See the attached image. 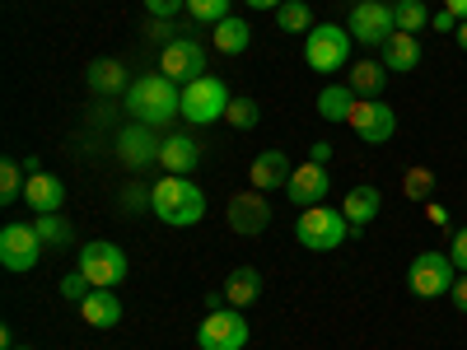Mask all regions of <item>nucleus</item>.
Returning <instances> with one entry per match:
<instances>
[{
    "instance_id": "obj_28",
    "label": "nucleus",
    "mask_w": 467,
    "mask_h": 350,
    "mask_svg": "<svg viewBox=\"0 0 467 350\" xmlns=\"http://www.w3.org/2000/svg\"><path fill=\"white\" fill-rule=\"evenodd\" d=\"M435 182H440V178H435V169H425V164H411V169L402 173V197H407V201H420V206H425V201H431V191H435Z\"/></svg>"
},
{
    "instance_id": "obj_2",
    "label": "nucleus",
    "mask_w": 467,
    "mask_h": 350,
    "mask_svg": "<svg viewBox=\"0 0 467 350\" xmlns=\"http://www.w3.org/2000/svg\"><path fill=\"white\" fill-rule=\"evenodd\" d=\"M150 211L160 215L164 224H173V229H192L206 215V197H202V187L192 178L169 173V178H160L150 187Z\"/></svg>"
},
{
    "instance_id": "obj_36",
    "label": "nucleus",
    "mask_w": 467,
    "mask_h": 350,
    "mask_svg": "<svg viewBox=\"0 0 467 350\" xmlns=\"http://www.w3.org/2000/svg\"><path fill=\"white\" fill-rule=\"evenodd\" d=\"M145 37H154V43H173L178 37V28H173V19H145Z\"/></svg>"
},
{
    "instance_id": "obj_32",
    "label": "nucleus",
    "mask_w": 467,
    "mask_h": 350,
    "mask_svg": "<svg viewBox=\"0 0 467 350\" xmlns=\"http://www.w3.org/2000/svg\"><path fill=\"white\" fill-rule=\"evenodd\" d=\"M224 122H229L234 131H253V127L262 122V108H257L253 98H229V112H224Z\"/></svg>"
},
{
    "instance_id": "obj_9",
    "label": "nucleus",
    "mask_w": 467,
    "mask_h": 350,
    "mask_svg": "<svg viewBox=\"0 0 467 350\" xmlns=\"http://www.w3.org/2000/svg\"><path fill=\"white\" fill-rule=\"evenodd\" d=\"M75 257H80L75 266H80L85 276L94 281V290H117V285L127 281V252L117 248V243H85Z\"/></svg>"
},
{
    "instance_id": "obj_7",
    "label": "nucleus",
    "mask_w": 467,
    "mask_h": 350,
    "mask_svg": "<svg viewBox=\"0 0 467 350\" xmlns=\"http://www.w3.org/2000/svg\"><path fill=\"white\" fill-rule=\"evenodd\" d=\"M346 28H350V37H356L360 47H383L388 37L398 33V15H393L388 0H356V5H350Z\"/></svg>"
},
{
    "instance_id": "obj_4",
    "label": "nucleus",
    "mask_w": 467,
    "mask_h": 350,
    "mask_svg": "<svg viewBox=\"0 0 467 350\" xmlns=\"http://www.w3.org/2000/svg\"><path fill=\"white\" fill-rule=\"evenodd\" d=\"M346 229H350V224H346L341 206L318 201V206L299 211V220H295V239H299V248H308V252H337L341 239H346Z\"/></svg>"
},
{
    "instance_id": "obj_41",
    "label": "nucleus",
    "mask_w": 467,
    "mask_h": 350,
    "mask_svg": "<svg viewBox=\"0 0 467 350\" xmlns=\"http://www.w3.org/2000/svg\"><path fill=\"white\" fill-rule=\"evenodd\" d=\"M308 164H323V169H327V164H332V145H327V140H314V149H308Z\"/></svg>"
},
{
    "instance_id": "obj_3",
    "label": "nucleus",
    "mask_w": 467,
    "mask_h": 350,
    "mask_svg": "<svg viewBox=\"0 0 467 350\" xmlns=\"http://www.w3.org/2000/svg\"><path fill=\"white\" fill-rule=\"evenodd\" d=\"M350 47H356V37H350V28L341 24H314L304 33V61L308 70L318 75H337L350 66Z\"/></svg>"
},
{
    "instance_id": "obj_15",
    "label": "nucleus",
    "mask_w": 467,
    "mask_h": 350,
    "mask_svg": "<svg viewBox=\"0 0 467 350\" xmlns=\"http://www.w3.org/2000/svg\"><path fill=\"white\" fill-rule=\"evenodd\" d=\"M327 187H332L327 169H323V164H308V160H304V164L290 173V182H285V191H290V206H299V211H308V206L327 201Z\"/></svg>"
},
{
    "instance_id": "obj_42",
    "label": "nucleus",
    "mask_w": 467,
    "mask_h": 350,
    "mask_svg": "<svg viewBox=\"0 0 467 350\" xmlns=\"http://www.w3.org/2000/svg\"><path fill=\"white\" fill-rule=\"evenodd\" d=\"M431 28H435V33H458V19H453L449 10H440V15H431Z\"/></svg>"
},
{
    "instance_id": "obj_39",
    "label": "nucleus",
    "mask_w": 467,
    "mask_h": 350,
    "mask_svg": "<svg viewBox=\"0 0 467 350\" xmlns=\"http://www.w3.org/2000/svg\"><path fill=\"white\" fill-rule=\"evenodd\" d=\"M449 304L458 308V314H467V271H458V281H453V290H449Z\"/></svg>"
},
{
    "instance_id": "obj_35",
    "label": "nucleus",
    "mask_w": 467,
    "mask_h": 350,
    "mask_svg": "<svg viewBox=\"0 0 467 350\" xmlns=\"http://www.w3.org/2000/svg\"><path fill=\"white\" fill-rule=\"evenodd\" d=\"M150 19H173L178 10H187V0H140Z\"/></svg>"
},
{
    "instance_id": "obj_13",
    "label": "nucleus",
    "mask_w": 467,
    "mask_h": 350,
    "mask_svg": "<svg viewBox=\"0 0 467 350\" xmlns=\"http://www.w3.org/2000/svg\"><path fill=\"white\" fill-rule=\"evenodd\" d=\"M160 70L169 75L173 85H192L206 75V47L197 37H173V43L160 52Z\"/></svg>"
},
{
    "instance_id": "obj_40",
    "label": "nucleus",
    "mask_w": 467,
    "mask_h": 350,
    "mask_svg": "<svg viewBox=\"0 0 467 350\" xmlns=\"http://www.w3.org/2000/svg\"><path fill=\"white\" fill-rule=\"evenodd\" d=\"M122 206H127V211L150 206V191H145V187H127V191H122Z\"/></svg>"
},
{
    "instance_id": "obj_16",
    "label": "nucleus",
    "mask_w": 467,
    "mask_h": 350,
    "mask_svg": "<svg viewBox=\"0 0 467 350\" xmlns=\"http://www.w3.org/2000/svg\"><path fill=\"white\" fill-rule=\"evenodd\" d=\"M24 201H28V211L33 215H61L66 211V182L57 178V173H28V182H24Z\"/></svg>"
},
{
    "instance_id": "obj_30",
    "label": "nucleus",
    "mask_w": 467,
    "mask_h": 350,
    "mask_svg": "<svg viewBox=\"0 0 467 350\" xmlns=\"http://www.w3.org/2000/svg\"><path fill=\"white\" fill-rule=\"evenodd\" d=\"M24 182H28V173H24L19 160H5V164H0V206H15V201L24 197Z\"/></svg>"
},
{
    "instance_id": "obj_26",
    "label": "nucleus",
    "mask_w": 467,
    "mask_h": 350,
    "mask_svg": "<svg viewBox=\"0 0 467 350\" xmlns=\"http://www.w3.org/2000/svg\"><path fill=\"white\" fill-rule=\"evenodd\" d=\"M360 103V94L350 89V85H327L318 94V117L323 122H350V108Z\"/></svg>"
},
{
    "instance_id": "obj_19",
    "label": "nucleus",
    "mask_w": 467,
    "mask_h": 350,
    "mask_svg": "<svg viewBox=\"0 0 467 350\" xmlns=\"http://www.w3.org/2000/svg\"><path fill=\"white\" fill-rule=\"evenodd\" d=\"M379 61L388 66V75H407V70H416V66H420V37L398 28V33L379 47Z\"/></svg>"
},
{
    "instance_id": "obj_12",
    "label": "nucleus",
    "mask_w": 467,
    "mask_h": 350,
    "mask_svg": "<svg viewBox=\"0 0 467 350\" xmlns=\"http://www.w3.org/2000/svg\"><path fill=\"white\" fill-rule=\"evenodd\" d=\"M346 127L356 131L365 145H388V140H393V131H398V112L388 108V103H379V98H360L356 108H350V122Z\"/></svg>"
},
{
    "instance_id": "obj_24",
    "label": "nucleus",
    "mask_w": 467,
    "mask_h": 350,
    "mask_svg": "<svg viewBox=\"0 0 467 350\" xmlns=\"http://www.w3.org/2000/svg\"><path fill=\"white\" fill-rule=\"evenodd\" d=\"M346 85L356 89L360 98H379L388 85V66L383 61H350L346 66Z\"/></svg>"
},
{
    "instance_id": "obj_46",
    "label": "nucleus",
    "mask_w": 467,
    "mask_h": 350,
    "mask_svg": "<svg viewBox=\"0 0 467 350\" xmlns=\"http://www.w3.org/2000/svg\"><path fill=\"white\" fill-rule=\"evenodd\" d=\"M15 350H33V345H15Z\"/></svg>"
},
{
    "instance_id": "obj_37",
    "label": "nucleus",
    "mask_w": 467,
    "mask_h": 350,
    "mask_svg": "<svg viewBox=\"0 0 467 350\" xmlns=\"http://www.w3.org/2000/svg\"><path fill=\"white\" fill-rule=\"evenodd\" d=\"M449 257H453V266H458V271H467V224H458V229H453V239H449Z\"/></svg>"
},
{
    "instance_id": "obj_17",
    "label": "nucleus",
    "mask_w": 467,
    "mask_h": 350,
    "mask_svg": "<svg viewBox=\"0 0 467 350\" xmlns=\"http://www.w3.org/2000/svg\"><path fill=\"white\" fill-rule=\"evenodd\" d=\"M160 164H164V173H178V178H187L192 169L202 164V145H197V136H187V131H173V136H164Z\"/></svg>"
},
{
    "instance_id": "obj_1",
    "label": "nucleus",
    "mask_w": 467,
    "mask_h": 350,
    "mask_svg": "<svg viewBox=\"0 0 467 350\" xmlns=\"http://www.w3.org/2000/svg\"><path fill=\"white\" fill-rule=\"evenodd\" d=\"M122 98H127L131 122H145V127H164L173 117H182V85H173L164 70H150L140 80H131Z\"/></svg>"
},
{
    "instance_id": "obj_21",
    "label": "nucleus",
    "mask_w": 467,
    "mask_h": 350,
    "mask_svg": "<svg viewBox=\"0 0 467 350\" xmlns=\"http://www.w3.org/2000/svg\"><path fill=\"white\" fill-rule=\"evenodd\" d=\"M85 85L94 89V94H127L131 89V80H127V66L122 61H112V57H99V61H89V70H85Z\"/></svg>"
},
{
    "instance_id": "obj_22",
    "label": "nucleus",
    "mask_w": 467,
    "mask_h": 350,
    "mask_svg": "<svg viewBox=\"0 0 467 350\" xmlns=\"http://www.w3.org/2000/svg\"><path fill=\"white\" fill-rule=\"evenodd\" d=\"M224 299L234 308H248L262 299V271L257 266H234L229 276H224Z\"/></svg>"
},
{
    "instance_id": "obj_5",
    "label": "nucleus",
    "mask_w": 467,
    "mask_h": 350,
    "mask_svg": "<svg viewBox=\"0 0 467 350\" xmlns=\"http://www.w3.org/2000/svg\"><path fill=\"white\" fill-rule=\"evenodd\" d=\"M453 281H458V266H453V257L440 252V248H420V252L407 262V290H411L416 299H440V294L453 290Z\"/></svg>"
},
{
    "instance_id": "obj_44",
    "label": "nucleus",
    "mask_w": 467,
    "mask_h": 350,
    "mask_svg": "<svg viewBox=\"0 0 467 350\" xmlns=\"http://www.w3.org/2000/svg\"><path fill=\"white\" fill-rule=\"evenodd\" d=\"M244 5H248V10H281L285 0H244Z\"/></svg>"
},
{
    "instance_id": "obj_20",
    "label": "nucleus",
    "mask_w": 467,
    "mask_h": 350,
    "mask_svg": "<svg viewBox=\"0 0 467 350\" xmlns=\"http://www.w3.org/2000/svg\"><path fill=\"white\" fill-rule=\"evenodd\" d=\"M290 173H295V164L285 160V149H262L248 178H253V191H276L290 182Z\"/></svg>"
},
{
    "instance_id": "obj_23",
    "label": "nucleus",
    "mask_w": 467,
    "mask_h": 350,
    "mask_svg": "<svg viewBox=\"0 0 467 350\" xmlns=\"http://www.w3.org/2000/svg\"><path fill=\"white\" fill-rule=\"evenodd\" d=\"M80 318H85V327L108 332V327L122 323V304H117V294H112V290H94V294L80 304Z\"/></svg>"
},
{
    "instance_id": "obj_43",
    "label": "nucleus",
    "mask_w": 467,
    "mask_h": 350,
    "mask_svg": "<svg viewBox=\"0 0 467 350\" xmlns=\"http://www.w3.org/2000/svg\"><path fill=\"white\" fill-rule=\"evenodd\" d=\"M444 10H449V15L462 24V19H467V0H444Z\"/></svg>"
},
{
    "instance_id": "obj_31",
    "label": "nucleus",
    "mask_w": 467,
    "mask_h": 350,
    "mask_svg": "<svg viewBox=\"0 0 467 350\" xmlns=\"http://www.w3.org/2000/svg\"><path fill=\"white\" fill-rule=\"evenodd\" d=\"M393 15H398V28H402V33H420V28H431V5H425V0H398Z\"/></svg>"
},
{
    "instance_id": "obj_45",
    "label": "nucleus",
    "mask_w": 467,
    "mask_h": 350,
    "mask_svg": "<svg viewBox=\"0 0 467 350\" xmlns=\"http://www.w3.org/2000/svg\"><path fill=\"white\" fill-rule=\"evenodd\" d=\"M453 37H458V47H462V52H467V19H462V24H458V33H453Z\"/></svg>"
},
{
    "instance_id": "obj_29",
    "label": "nucleus",
    "mask_w": 467,
    "mask_h": 350,
    "mask_svg": "<svg viewBox=\"0 0 467 350\" xmlns=\"http://www.w3.org/2000/svg\"><path fill=\"white\" fill-rule=\"evenodd\" d=\"M33 229H37V239H43L47 248H66V243L75 239V229H70V220H66V215H37V220H33Z\"/></svg>"
},
{
    "instance_id": "obj_10",
    "label": "nucleus",
    "mask_w": 467,
    "mask_h": 350,
    "mask_svg": "<svg viewBox=\"0 0 467 350\" xmlns=\"http://www.w3.org/2000/svg\"><path fill=\"white\" fill-rule=\"evenodd\" d=\"M43 239H37V229L24 224V220H10L5 229H0V266L5 271H33L37 262H43Z\"/></svg>"
},
{
    "instance_id": "obj_11",
    "label": "nucleus",
    "mask_w": 467,
    "mask_h": 350,
    "mask_svg": "<svg viewBox=\"0 0 467 350\" xmlns=\"http://www.w3.org/2000/svg\"><path fill=\"white\" fill-rule=\"evenodd\" d=\"M160 149H164V136H154V127H145V122H131L117 131V160L131 173H145L150 164H160Z\"/></svg>"
},
{
    "instance_id": "obj_25",
    "label": "nucleus",
    "mask_w": 467,
    "mask_h": 350,
    "mask_svg": "<svg viewBox=\"0 0 467 350\" xmlns=\"http://www.w3.org/2000/svg\"><path fill=\"white\" fill-rule=\"evenodd\" d=\"M211 37H215V52H224V57H244L248 52V43H253V24H244V19H220L215 28H211Z\"/></svg>"
},
{
    "instance_id": "obj_18",
    "label": "nucleus",
    "mask_w": 467,
    "mask_h": 350,
    "mask_svg": "<svg viewBox=\"0 0 467 350\" xmlns=\"http://www.w3.org/2000/svg\"><path fill=\"white\" fill-rule=\"evenodd\" d=\"M379 206H383V191H379V187H369V182L350 187L346 197H341V215H346V224H350V229L374 224V220H379Z\"/></svg>"
},
{
    "instance_id": "obj_33",
    "label": "nucleus",
    "mask_w": 467,
    "mask_h": 350,
    "mask_svg": "<svg viewBox=\"0 0 467 350\" xmlns=\"http://www.w3.org/2000/svg\"><path fill=\"white\" fill-rule=\"evenodd\" d=\"M57 290H61V299H66V304H75V308H80V304L94 294V281L85 276L80 266H75V271H66V276H61V285H57Z\"/></svg>"
},
{
    "instance_id": "obj_14",
    "label": "nucleus",
    "mask_w": 467,
    "mask_h": 350,
    "mask_svg": "<svg viewBox=\"0 0 467 350\" xmlns=\"http://www.w3.org/2000/svg\"><path fill=\"white\" fill-rule=\"evenodd\" d=\"M224 220H229L234 233H262L271 224V206H266L262 191H239V197H229Z\"/></svg>"
},
{
    "instance_id": "obj_6",
    "label": "nucleus",
    "mask_w": 467,
    "mask_h": 350,
    "mask_svg": "<svg viewBox=\"0 0 467 350\" xmlns=\"http://www.w3.org/2000/svg\"><path fill=\"white\" fill-rule=\"evenodd\" d=\"M229 85L220 80V75H202V80L182 85V122L192 127H211L220 122V117L229 112Z\"/></svg>"
},
{
    "instance_id": "obj_38",
    "label": "nucleus",
    "mask_w": 467,
    "mask_h": 350,
    "mask_svg": "<svg viewBox=\"0 0 467 350\" xmlns=\"http://www.w3.org/2000/svg\"><path fill=\"white\" fill-rule=\"evenodd\" d=\"M425 220H431L435 229H453V215H449V206H440V201H425Z\"/></svg>"
},
{
    "instance_id": "obj_8",
    "label": "nucleus",
    "mask_w": 467,
    "mask_h": 350,
    "mask_svg": "<svg viewBox=\"0 0 467 350\" xmlns=\"http://www.w3.org/2000/svg\"><path fill=\"white\" fill-rule=\"evenodd\" d=\"M197 345L202 350H244L248 345V318H244V308H215V314L202 318L197 327Z\"/></svg>"
},
{
    "instance_id": "obj_27",
    "label": "nucleus",
    "mask_w": 467,
    "mask_h": 350,
    "mask_svg": "<svg viewBox=\"0 0 467 350\" xmlns=\"http://www.w3.org/2000/svg\"><path fill=\"white\" fill-rule=\"evenodd\" d=\"M318 19H314V10H308V0H285V5L276 10V28L281 33H308V28H314Z\"/></svg>"
},
{
    "instance_id": "obj_34",
    "label": "nucleus",
    "mask_w": 467,
    "mask_h": 350,
    "mask_svg": "<svg viewBox=\"0 0 467 350\" xmlns=\"http://www.w3.org/2000/svg\"><path fill=\"white\" fill-rule=\"evenodd\" d=\"M187 15L206 28H215L220 19H229V0H187Z\"/></svg>"
}]
</instances>
